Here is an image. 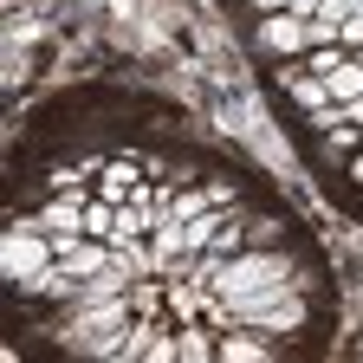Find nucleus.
<instances>
[{
  "label": "nucleus",
  "instance_id": "0eeeda50",
  "mask_svg": "<svg viewBox=\"0 0 363 363\" xmlns=\"http://www.w3.org/2000/svg\"><path fill=\"white\" fill-rule=\"evenodd\" d=\"M111 227H117V208H111V201H98V208H84V234H98V240H111Z\"/></svg>",
  "mask_w": 363,
  "mask_h": 363
},
{
  "label": "nucleus",
  "instance_id": "1a4fd4ad",
  "mask_svg": "<svg viewBox=\"0 0 363 363\" xmlns=\"http://www.w3.org/2000/svg\"><path fill=\"white\" fill-rule=\"evenodd\" d=\"M259 7H272V13H286V7H298V0H259Z\"/></svg>",
  "mask_w": 363,
  "mask_h": 363
},
{
  "label": "nucleus",
  "instance_id": "f257e3e1",
  "mask_svg": "<svg viewBox=\"0 0 363 363\" xmlns=\"http://www.w3.org/2000/svg\"><path fill=\"white\" fill-rule=\"evenodd\" d=\"M279 279H292V266H286V259H272V253H253V259L220 266V292H227V298H253V292L279 286Z\"/></svg>",
  "mask_w": 363,
  "mask_h": 363
},
{
  "label": "nucleus",
  "instance_id": "423d86ee",
  "mask_svg": "<svg viewBox=\"0 0 363 363\" xmlns=\"http://www.w3.org/2000/svg\"><path fill=\"white\" fill-rule=\"evenodd\" d=\"M33 227H52V234H84V208H78V201H52Z\"/></svg>",
  "mask_w": 363,
  "mask_h": 363
},
{
  "label": "nucleus",
  "instance_id": "39448f33",
  "mask_svg": "<svg viewBox=\"0 0 363 363\" xmlns=\"http://www.w3.org/2000/svg\"><path fill=\"white\" fill-rule=\"evenodd\" d=\"M286 91H292L298 104H311V111H325V104H337V98H331V84L318 78V72H305V78L292 72V78H286Z\"/></svg>",
  "mask_w": 363,
  "mask_h": 363
},
{
  "label": "nucleus",
  "instance_id": "7ed1b4c3",
  "mask_svg": "<svg viewBox=\"0 0 363 363\" xmlns=\"http://www.w3.org/2000/svg\"><path fill=\"white\" fill-rule=\"evenodd\" d=\"M52 253H59V266L72 272V279H91V272H104L111 266V247L91 234V240H78V234H59L52 240Z\"/></svg>",
  "mask_w": 363,
  "mask_h": 363
},
{
  "label": "nucleus",
  "instance_id": "6e6552de",
  "mask_svg": "<svg viewBox=\"0 0 363 363\" xmlns=\"http://www.w3.org/2000/svg\"><path fill=\"white\" fill-rule=\"evenodd\" d=\"M123 195H130V169L117 162V169L104 175V201H123Z\"/></svg>",
  "mask_w": 363,
  "mask_h": 363
},
{
  "label": "nucleus",
  "instance_id": "f03ea898",
  "mask_svg": "<svg viewBox=\"0 0 363 363\" xmlns=\"http://www.w3.org/2000/svg\"><path fill=\"white\" fill-rule=\"evenodd\" d=\"M45 259H59V253L39 240V227H33V234H7V247H0V266H7L13 286H33L39 272H45Z\"/></svg>",
  "mask_w": 363,
  "mask_h": 363
},
{
  "label": "nucleus",
  "instance_id": "20e7f679",
  "mask_svg": "<svg viewBox=\"0 0 363 363\" xmlns=\"http://www.w3.org/2000/svg\"><path fill=\"white\" fill-rule=\"evenodd\" d=\"M259 39L272 45V52H305V45H318V33H311V20H305V13H272Z\"/></svg>",
  "mask_w": 363,
  "mask_h": 363
},
{
  "label": "nucleus",
  "instance_id": "9d476101",
  "mask_svg": "<svg viewBox=\"0 0 363 363\" xmlns=\"http://www.w3.org/2000/svg\"><path fill=\"white\" fill-rule=\"evenodd\" d=\"M357 59H363V52H357Z\"/></svg>",
  "mask_w": 363,
  "mask_h": 363
}]
</instances>
